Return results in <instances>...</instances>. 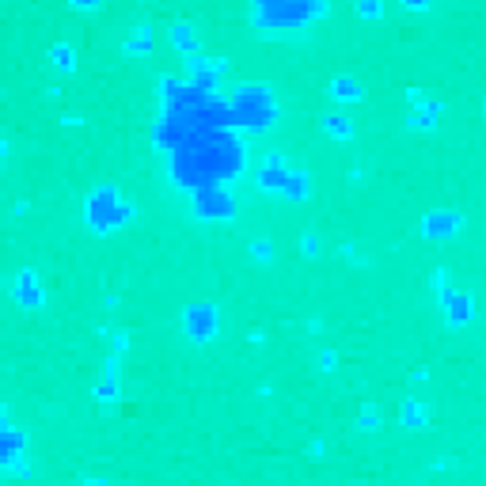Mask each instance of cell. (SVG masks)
Instances as JSON below:
<instances>
[{
	"instance_id": "cell-1",
	"label": "cell",
	"mask_w": 486,
	"mask_h": 486,
	"mask_svg": "<svg viewBox=\"0 0 486 486\" xmlns=\"http://www.w3.org/2000/svg\"><path fill=\"white\" fill-rule=\"evenodd\" d=\"M262 8H270L266 23H296L315 8V0H258Z\"/></svg>"
},
{
	"instance_id": "cell-2",
	"label": "cell",
	"mask_w": 486,
	"mask_h": 486,
	"mask_svg": "<svg viewBox=\"0 0 486 486\" xmlns=\"http://www.w3.org/2000/svg\"><path fill=\"white\" fill-rule=\"evenodd\" d=\"M410 4H422V0H410Z\"/></svg>"
}]
</instances>
